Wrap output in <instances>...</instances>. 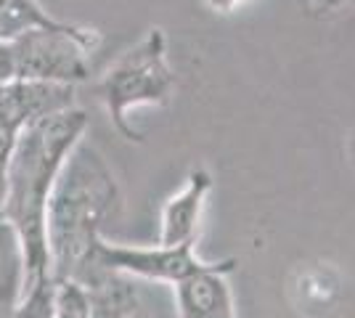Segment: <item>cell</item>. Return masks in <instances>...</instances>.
<instances>
[{
  "label": "cell",
  "instance_id": "obj_1",
  "mask_svg": "<svg viewBox=\"0 0 355 318\" xmlns=\"http://www.w3.org/2000/svg\"><path fill=\"white\" fill-rule=\"evenodd\" d=\"M88 130V114L83 109H67L27 127L14 146L3 170V207L0 215L11 226L24 255V281L51 273L45 247V210L53 183L72 149ZM53 276V273H51Z\"/></svg>",
  "mask_w": 355,
  "mask_h": 318
},
{
  "label": "cell",
  "instance_id": "obj_2",
  "mask_svg": "<svg viewBox=\"0 0 355 318\" xmlns=\"http://www.w3.org/2000/svg\"><path fill=\"white\" fill-rule=\"evenodd\" d=\"M122 212V191L96 146L83 138L61 167L45 210L48 265L56 281H80L96 260L104 228Z\"/></svg>",
  "mask_w": 355,
  "mask_h": 318
},
{
  "label": "cell",
  "instance_id": "obj_3",
  "mask_svg": "<svg viewBox=\"0 0 355 318\" xmlns=\"http://www.w3.org/2000/svg\"><path fill=\"white\" fill-rule=\"evenodd\" d=\"M178 88V77L167 59V35L162 27L151 30L128 48L98 80L96 93L117 133L130 143H144L130 112L138 106H167Z\"/></svg>",
  "mask_w": 355,
  "mask_h": 318
},
{
  "label": "cell",
  "instance_id": "obj_4",
  "mask_svg": "<svg viewBox=\"0 0 355 318\" xmlns=\"http://www.w3.org/2000/svg\"><path fill=\"white\" fill-rule=\"evenodd\" d=\"M101 35L90 27L59 21L56 27L24 32L11 40L16 80L77 85L90 75V53L98 48Z\"/></svg>",
  "mask_w": 355,
  "mask_h": 318
},
{
  "label": "cell",
  "instance_id": "obj_5",
  "mask_svg": "<svg viewBox=\"0 0 355 318\" xmlns=\"http://www.w3.org/2000/svg\"><path fill=\"white\" fill-rule=\"evenodd\" d=\"M93 265H101L106 271L128 276V279H144V281H162V284H180L193 273L205 271L212 263L196 255L193 244L180 247H130V244H114L101 239L96 247Z\"/></svg>",
  "mask_w": 355,
  "mask_h": 318
},
{
  "label": "cell",
  "instance_id": "obj_6",
  "mask_svg": "<svg viewBox=\"0 0 355 318\" xmlns=\"http://www.w3.org/2000/svg\"><path fill=\"white\" fill-rule=\"evenodd\" d=\"M74 106L72 85L24 82L16 80L0 93V173L6 170L19 136L45 117H53Z\"/></svg>",
  "mask_w": 355,
  "mask_h": 318
},
{
  "label": "cell",
  "instance_id": "obj_7",
  "mask_svg": "<svg viewBox=\"0 0 355 318\" xmlns=\"http://www.w3.org/2000/svg\"><path fill=\"white\" fill-rule=\"evenodd\" d=\"M234 265L236 260H220L175 284L178 318H236L234 292L225 279Z\"/></svg>",
  "mask_w": 355,
  "mask_h": 318
},
{
  "label": "cell",
  "instance_id": "obj_8",
  "mask_svg": "<svg viewBox=\"0 0 355 318\" xmlns=\"http://www.w3.org/2000/svg\"><path fill=\"white\" fill-rule=\"evenodd\" d=\"M209 191H212V175L202 167L191 170L183 188L164 202L162 220H159V244L162 247L196 244Z\"/></svg>",
  "mask_w": 355,
  "mask_h": 318
},
{
  "label": "cell",
  "instance_id": "obj_9",
  "mask_svg": "<svg viewBox=\"0 0 355 318\" xmlns=\"http://www.w3.org/2000/svg\"><path fill=\"white\" fill-rule=\"evenodd\" d=\"M77 284H83L88 292V318H133L138 292L128 276L106 271L101 265H90V271Z\"/></svg>",
  "mask_w": 355,
  "mask_h": 318
},
{
  "label": "cell",
  "instance_id": "obj_10",
  "mask_svg": "<svg viewBox=\"0 0 355 318\" xmlns=\"http://www.w3.org/2000/svg\"><path fill=\"white\" fill-rule=\"evenodd\" d=\"M21 287H24V255L11 226L0 220V318H16Z\"/></svg>",
  "mask_w": 355,
  "mask_h": 318
},
{
  "label": "cell",
  "instance_id": "obj_11",
  "mask_svg": "<svg viewBox=\"0 0 355 318\" xmlns=\"http://www.w3.org/2000/svg\"><path fill=\"white\" fill-rule=\"evenodd\" d=\"M61 19L43 11L37 0H0V40L11 43L24 32L56 27Z\"/></svg>",
  "mask_w": 355,
  "mask_h": 318
},
{
  "label": "cell",
  "instance_id": "obj_12",
  "mask_svg": "<svg viewBox=\"0 0 355 318\" xmlns=\"http://www.w3.org/2000/svg\"><path fill=\"white\" fill-rule=\"evenodd\" d=\"M56 279L48 273L43 279L24 281L21 297L16 305V318H53V305H56Z\"/></svg>",
  "mask_w": 355,
  "mask_h": 318
},
{
  "label": "cell",
  "instance_id": "obj_13",
  "mask_svg": "<svg viewBox=\"0 0 355 318\" xmlns=\"http://www.w3.org/2000/svg\"><path fill=\"white\" fill-rule=\"evenodd\" d=\"M90 303L88 292L77 281H59L56 284V305L53 318H88Z\"/></svg>",
  "mask_w": 355,
  "mask_h": 318
},
{
  "label": "cell",
  "instance_id": "obj_14",
  "mask_svg": "<svg viewBox=\"0 0 355 318\" xmlns=\"http://www.w3.org/2000/svg\"><path fill=\"white\" fill-rule=\"evenodd\" d=\"M16 82V67H14V51L11 43L0 40V93L6 91L8 85Z\"/></svg>",
  "mask_w": 355,
  "mask_h": 318
},
{
  "label": "cell",
  "instance_id": "obj_15",
  "mask_svg": "<svg viewBox=\"0 0 355 318\" xmlns=\"http://www.w3.org/2000/svg\"><path fill=\"white\" fill-rule=\"evenodd\" d=\"M353 0H305V6L311 8L313 14H337V11H342V8H347Z\"/></svg>",
  "mask_w": 355,
  "mask_h": 318
},
{
  "label": "cell",
  "instance_id": "obj_16",
  "mask_svg": "<svg viewBox=\"0 0 355 318\" xmlns=\"http://www.w3.org/2000/svg\"><path fill=\"white\" fill-rule=\"evenodd\" d=\"M202 3L207 6L212 14L228 16V14H234V11H239L241 6H247L250 0H202Z\"/></svg>",
  "mask_w": 355,
  "mask_h": 318
}]
</instances>
